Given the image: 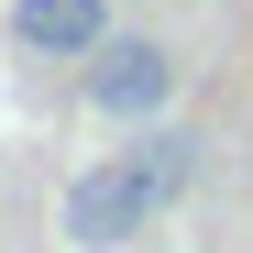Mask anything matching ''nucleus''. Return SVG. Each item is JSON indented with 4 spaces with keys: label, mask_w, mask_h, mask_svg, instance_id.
<instances>
[{
    "label": "nucleus",
    "mask_w": 253,
    "mask_h": 253,
    "mask_svg": "<svg viewBox=\"0 0 253 253\" xmlns=\"http://www.w3.org/2000/svg\"><path fill=\"white\" fill-rule=\"evenodd\" d=\"M77 88H88L99 121H154L176 99V55H165L154 33H99V44L77 55Z\"/></svg>",
    "instance_id": "obj_1"
},
{
    "label": "nucleus",
    "mask_w": 253,
    "mask_h": 253,
    "mask_svg": "<svg viewBox=\"0 0 253 253\" xmlns=\"http://www.w3.org/2000/svg\"><path fill=\"white\" fill-rule=\"evenodd\" d=\"M143 220H165V198H154V176H143L132 154H110V165H88V176L66 187V242H77V253L132 242Z\"/></svg>",
    "instance_id": "obj_2"
},
{
    "label": "nucleus",
    "mask_w": 253,
    "mask_h": 253,
    "mask_svg": "<svg viewBox=\"0 0 253 253\" xmlns=\"http://www.w3.org/2000/svg\"><path fill=\"white\" fill-rule=\"evenodd\" d=\"M99 33H110V0H11V44L44 66H77Z\"/></svg>",
    "instance_id": "obj_3"
},
{
    "label": "nucleus",
    "mask_w": 253,
    "mask_h": 253,
    "mask_svg": "<svg viewBox=\"0 0 253 253\" xmlns=\"http://www.w3.org/2000/svg\"><path fill=\"white\" fill-rule=\"evenodd\" d=\"M132 165L154 176V198L176 209V198L198 187V132H143V143H132Z\"/></svg>",
    "instance_id": "obj_4"
}]
</instances>
